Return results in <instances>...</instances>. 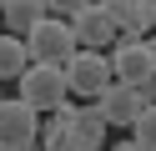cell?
<instances>
[{"label":"cell","mask_w":156,"mask_h":151,"mask_svg":"<svg viewBox=\"0 0 156 151\" xmlns=\"http://www.w3.org/2000/svg\"><path fill=\"white\" fill-rule=\"evenodd\" d=\"M0 35H5V30H0Z\"/></svg>","instance_id":"cell-20"},{"label":"cell","mask_w":156,"mask_h":151,"mask_svg":"<svg viewBox=\"0 0 156 151\" xmlns=\"http://www.w3.org/2000/svg\"><path fill=\"white\" fill-rule=\"evenodd\" d=\"M0 101H5V91H0Z\"/></svg>","instance_id":"cell-19"},{"label":"cell","mask_w":156,"mask_h":151,"mask_svg":"<svg viewBox=\"0 0 156 151\" xmlns=\"http://www.w3.org/2000/svg\"><path fill=\"white\" fill-rule=\"evenodd\" d=\"M141 101H146V106H156V76L146 81V86H141Z\"/></svg>","instance_id":"cell-15"},{"label":"cell","mask_w":156,"mask_h":151,"mask_svg":"<svg viewBox=\"0 0 156 151\" xmlns=\"http://www.w3.org/2000/svg\"><path fill=\"white\" fill-rule=\"evenodd\" d=\"M106 60H111V81L116 86H131V91H141L146 81L156 76V60H151V50H146V40H131V45L116 40Z\"/></svg>","instance_id":"cell-4"},{"label":"cell","mask_w":156,"mask_h":151,"mask_svg":"<svg viewBox=\"0 0 156 151\" xmlns=\"http://www.w3.org/2000/svg\"><path fill=\"white\" fill-rule=\"evenodd\" d=\"M35 141H41V151H71V141H66V126H55V121L45 126V136H35Z\"/></svg>","instance_id":"cell-13"},{"label":"cell","mask_w":156,"mask_h":151,"mask_svg":"<svg viewBox=\"0 0 156 151\" xmlns=\"http://www.w3.org/2000/svg\"><path fill=\"white\" fill-rule=\"evenodd\" d=\"M35 20H45V0H0V30L5 35L25 40Z\"/></svg>","instance_id":"cell-10"},{"label":"cell","mask_w":156,"mask_h":151,"mask_svg":"<svg viewBox=\"0 0 156 151\" xmlns=\"http://www.w3.org/2000/svg\"><path fill=\"white\" fill-rule=\"evenodd\" d=\"M66 141H71V151H101L106 121H101V111H96V101H91V106H81L71 121H66Z\"/></svg>","instance_id":"cell-9"},{"label":"cell","mask_w":156,"mask_h":151,"mask_svg":"<svg viewBox=\"0 0 156 151\" xmlns=\"http://www.w3.org/2000/svg\"><path fill=\"white\" fill-rule=\"evenodd\" d=\"M131 141L141 151H156V106H146L141 116H136V126H131Z\"/></svg>","instance_id":"cell-12"},{"label":"cell","mask_w":156,"mask_h":151,"mask_svg":"<svg viewBox=\"0 0 156 151\" xmlns=\"http://www.w3.org/2000/svg\"><path fill=\"white\" fill-rule=\"evenodd\" d=\"M101 15L111 20V30H116V40H146L151 30H146V20H141V0H101Z\"/></svg>","instance_id":"cell-8"},{"label":"cell","mask_w":156,"mask_h":151,"mask_svg":"<svg viewBox=\"0 0 156 151\" xmlns=\"http://www.w3.org/2000/svg\"><path fill=\"white\" fill-rule=\"evenodd\" d=\"M66 25H71L76 50H101V56H106V45H116L111 20H106V15H101V5H91V0H86V5H81V15H76V20H66Z\"/></svg>","instance_id":"cell-6"},{"label":"cell","mask_w":156,"mask_h":151,"mask_svg":"<svg viewBox=\"0 0 156 151\" xmlns=\"http://www.w3.org/2000/svg\"><path fill=\"white\" fill-rule=\"evenodd\" d=\"M146 50H151V60H156V35H146Z\"/></svg>","instance_id":"cell-17"},{"label":"cell","mask_w":156,"mask_h":151,"mask_svg":"<svg viewBox=\"0 0 156 151\" xmlns=\"http://www.w3.org/2000/svg\"><path fill=\"white\" fill-rule=\"evenodd\" d=\"M30 70V56H25V40L0 35V81H20Z\"/></svg>","instance_id":"cell-11"},{"label":"cell","mask_w":156,"mask_h":151,"mask_svg":"<svg viewBox=\"0 0 156 151\" xmlns=\"http://www.w3.org/2000/svg\"><path fill=\"white\" fill-rule=\"evenodd\" d=\"M141 20H146V30H156V0H141Z\"/></svg>","instance_id":"cell-14"},{"label":"cell","mask_w":156,"mask_h":151,"mask_svg":"<svg viewBox=\"0 0 156 151\" xmlns=\"http://www.w3.org/2000/svg\"><path fill=\"white\" fill-rule=\"evenodd\" d=\"M61 70H66V91H71V96H81L86 106H91V101L111 86V60H106L101 50H76Z\"/></svg>","instance_id":"cell-3"},{"label":"cell","mask_w":156,"mask_h":151,"mask_svg":"<svg viewBox=\"0 0 156 151\" xmlns=\"http://www.w3.org/2000/svg\"><path fill=\"white\" fill-rule=\"evenodd\" d=\"M20 151H41V141H30V146H20Z\"/></svg>","instance_id":"cell-18"},{"label":"cell","mask_w":156,"mask_h":151,"mask_svg":"<svg viewBox=\"0 0 156 151\" xmlns=\"http://www.w3.org/2000/svg\"><path fill=\"white\" fill-rule=\"evenodd\" d=\"M41 136V116L25 106L20 96L15 101H0V151H20Z\"/></svg>","instance_id":"cell-5"},{"label":"cell","mask_w":156,"mask_h":151,"mask_svg":"<svg viewBox=\"0 0 156 151\" xmlns=\"http://www.w3.org/2000/svg\"><path fill=\"white\" fill-rule=\"evenodd\" d=\"M111 151H141V146H136V141H116Z\"/></svg>","instance_id":"cell-16"},{"label":"cell","mask_w":156,"mask_h":151,"mask_svg":"<svg viewBox=\"0 0 156 151\" xmlns=\"http://www.w3.org/2000/svg\"><path fill=\"white\" fill-rule=\"evenodd\" d=\"M25 56H30V66H66V60L76 56V40H71V25L66 20H35L30 35H25Z\"/></svg>","instance_id":"cell-1"},{"label":"cell","mask_w":156,"mask_h":151,"mask_svg":"<svg viewBox=\"0 0 156 151\" xmlns=\"http://www.w3.org/2000/svg\"><path fill=\"white\" fill-rule=\"evenodd\" d=\"M20 101L35 111V116H51V111H61L66 101H71V91H66V70L61 66H30L20 76Z\"/></svg>","instance_id":"cell-2"},{"label":"cell","mask_w":156,"mask_h":151,"mask_svg":"<svg viewBox=\"0 0 156 151\" xmlns=\"http://www.w3.org/2000/svg\"><path fill=\"white\" fill-rule=\"evenodd\" d=\"M96 111H101V121L106 126H136V116L146 111V101H141V91H131V86H106L101 96H96Z\"/></svg>","instance_id":"cell-7"}]
</instances>
